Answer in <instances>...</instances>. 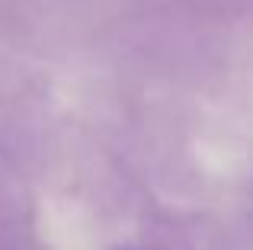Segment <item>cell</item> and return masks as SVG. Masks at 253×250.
<instances>
[{"instance_id": "6da1fadb", "label": "cell", "mask_w": 253, "mask_h": 250, "mask_svg": "<svg viewBox=\"0 0 253 250\" xmlns=\"http://www.w3.org/2000/svg\"><path fill=\"white\" fill-rule=\"evenodd\" d=\"M116 250H144V247H116Z\"/></svg>"}]
</instances>
